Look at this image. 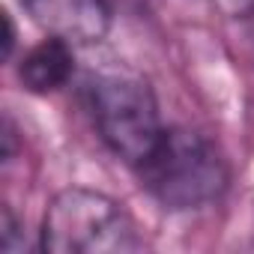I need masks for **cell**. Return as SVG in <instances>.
Here are the masks:
<instances>
[{"instance_id": "cell-1", "label": "cell", "mask_w": 254, "mask_h": 254, "mask_svg": "<svg viewBox=\"0 0 254 254\" xmlns=\"http://www.w3.org/2000/svg\"><path fill=\"white\" fill-rule=\"evenodd\" d=\"M39 248L48 254H132L144 248V233L120 200L72 186L48 203Z\"/></svg>"}, {"instance_id": "cell-2", "label": "cell", "mask_w": 254, "mask_h": 254, "mask_svg": "<svg viewBox=\"0 0 254 254\" xmlns=\"http://www.w3.org/2000/svg\"><path fill=\"white\" fill-rule=\"evenodd\" d=\"M144 189L171 212H191L215 203L227 189L221 150L194 129H165L153 156L135 168Z\"/></svg>"}, {"instance_id": "cell-3", "label": "cell", "mask_w": 254, "mask_h": 254, "mask_svg": "<svg viewBox=\"0 0 254 254\" xmlns=\"http://www.w3.org/2000/svg\"><path fill=\"white\" fill-rule=\"evenodd\" d=\"M99 138L126 165L141 168L159 147L168 126L147 78L132 69H102L87 84Z\"/></svg>"}, {"instance_id": "cell-4", "label": "cell", "mask_w": 254, "mask_h": 254, "mask_svg": "<svg viewBox=\"0 0 254 254\" xmlns=\"http://www.w3.org/2000/svg\"><path fill=\"white\" fill-rule=\"evenodd\" d=\"M21 6L48 36L72 45H93L105 39L111 27L105 0H21Z\"/></svg>"}, {"instance_id": "cell-5", "label": "cell", "mask_w": 254, "mask_h": 254, "mask_svg": "<svg viewBox=\"0 0 254 254\" xmlns=\"http://www.w3.org/2000/svg\"><path fill=\"white\" fill-rule=\"evenodd\" d=\"M72 48H75L72 42L57 39V36H48L39 45H33L18 63L21 84L36 96L60 90L72 78V69H75V51Z\"/></svg>"}, {"instance_id": "cell-6", "label": "cell", "mask_w": 254, "mask_h": 254, "mask_svg": "<svg viewBox=\"0 0 254 254\" xmlns=\"http://www.w3.org/2000/svg\"><path fill=\"white\" fill-rule=\"evenodd\" d=\"M0 248L6 254H15L24 248V236H21V224L15 218V212L9 206H3V218H0Z\"/></svg>"}, {"instance_id": "cell-7", "label": "cell", "mask_w": 254, "mask_h": 254, "mask_svg": "<svg viewBox=\"0 0 254 254\" xmlns=\"http://www.w3.org/2000/svg\"><path fill=\"white\" fill-rule=\"evenodd\" d=\"M3 24H6V39H3V57L9 60L12 57V48H15V27H12V18L3 15Z\"/></svg>"}]
</instances>
